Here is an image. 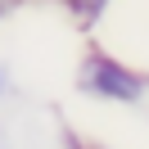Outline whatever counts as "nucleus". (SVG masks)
<instances>
[{
    "instance_id": "f257e3e1",
    "label": "nucleus",
    "mask_w": 149,
    "mask_h": 149,
    "mask_svg": "<svg viewBox=\"0 0 149 149\" xmlns=\"http://www.w3.org/2000/svg\"><path fill=\"white\" fill-rule=\"evenodd\" d=\"M77 81H81V91L100 95V100H118V104H140L145 100V77H136L131 68H122L109 54H86Z\"/></svg>"
},
{
    "instance_id": "f03ea898",
    "label": "nucleus",
    "mask_w": 149,
    "mask_h": 149,
    "mask_svg": "<svg viewBox=\"0 0 149 149\" xmlns=\"http://www.w3.org/2000/svg\"><path fill=\"white\" fill-rule=\"evenodd\" d=\"M9 91V68H0V95Z\"/></svg>"
}]
</instances>
